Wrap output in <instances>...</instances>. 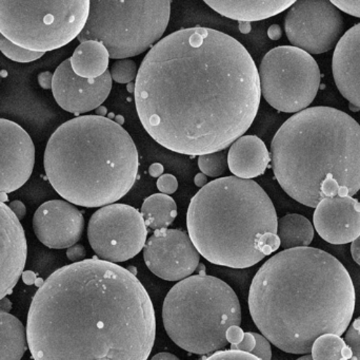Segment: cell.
Instances as JSON below:
<instances>
[{
    "label": "cell",
    "mask_w": 360,
    "mask_h": 360,
    "mask_svg": "<svg viewBox=\"0 0 360 360\" xmlns=\"http://www.w3.org/2000/svg\"><path fill=\"white\" fill-rule=\"evenodd\" d=\"M271 162L266 144L256 135H243L231 145L228 166L235 177L251 180L264 175Z\"/></svg>",
    "instance_id": "ffe728a7"
},
{
    "label": "cell",
    "mask_w": 360,
    "mask_h": 360,
    "mask_svg": "<svg viewBox=\"0 0 360 360\" xmlns=\"http://www.w3.org/2000/svg\"><path fill=\"white\" fill-rule=\"evenodd\" d=\"M260 90L269 105L297 113L314 101L321 86V70L312 55L293 46L269 51L258 69Z\"/></svg>",
    "instance_id": "30bf717a"
},
{
    "label": "cell",
    "mask_w": 360,
    "mask_h": 360,
    "mask_svg": "<svg viewBox=\"0 0 360 360\" xmlns=\"http://www.w3.org/2000/svg\"><path fill=\"white\" fill-rule=\"evenodd\" d=\"M38 84L46 90L52 89L53 73H51L50 71H46L38 74Z\"/></svg>",
    "instance_id": "74e56055"
},
{
    "label": "cell",
    "mask_w": 360,
    "mask_h": 360,
    "mask_svg": "<svg viewBox=\"0 0 360 360\" xmlns=\"http://www.w3.org/2000/svg\"><path fill=\"white\" fill-rule=\"evenodd\" d=\"M314 360H347L352 359V353L342 336L327 333L315 340L311 350Z\"/></svg>",
    "instance_id": "484cf974"
},
{
    "label": "cell",
    "mask_w": 360,
    "mask_h": 360,
    "mask_svg": "<svg viewBox=\"0 0 360 360\" xmlns=\"http://www.w3.org/2000/svg\"><path fill=\"white\" fill-rule=\"evenodd\" d=\"M313 223L326 242L348 244L360 235V202L353 197L323 199L315 207Z\"/></svg>",
    "instance_id": "ac0fdd59"
},
{
    "label": "cell",
    "mask_w": 360,
    "mask_h": 360,
    "mask_svg": "<svg viewBox=\"0 0 360 360\" xmlns=\"http://www.w3.org/2000/svg\"><path fill=\"white\" fill-rule=\"evenodd\" d=\"M112 80L110 71L95 80L76 75L69 58L63 61L53 74V97L65 111L86 113L105 103L111 92Z\"/></svg>",
    "instance_id": "9a60e30c"
},
{
    "label": "cell",
    "mask_w": 360,
    "mask_h": 360,
    "mask_svg": "<svg viewBox=\"0 0 360 360\" xmlns=\"http://www.w3.org/2000/svg\"><path fill=\"white\" fill-rule=\"evenodd\" d=\"M8 207L12 209L13 213L16 215V217L18 218L20 221L25 218V213H27V209H25V204L20 202V201H12V202L8 204Z\"/></svg>",
    "instance_id": "f35d334b"
},
{
    "label": "cell",
    "mask_w": 360,
    "mask_h": 360,
    "mask_svg": "<svg viewBox=\"0 0 360 360\" xmlns=\"http://www.w3.org/2000/svg\"><path fill=\"white\" fill-rule=\"evenodd\" d=\"M355 287L344 264L315 247L285 249L258 270L249 292L252 319L283 352L311 354L323 334L342 336L355 311Z\"/></svg>",
    "instance_id": "3957f363"
},
{
    "label": "cell",
    "mask_w": 360,
    "mask_h": 360,
    "mask_svg": "<svg viewBox=\"0 0 360 360\" xmlns=\"http://www.w3.org/2000/svg\"><path fill=\"white\" fill-rule=\"evenodd\" d=\"M143 215L127 204L107 205L95 211L89 221L88 239L97 257L120 263L139 255L147 242Z\"/></svg>",
    "instance_id": "8fae6325"
},
{
    "label": "cell",
    "mask_w": 360,
    "mask_h": 360,
    "mask_svg": "<svg viewBox=\"0 0 360 360\" xmlns=\"http://www.w3.org/2000/svg\"><path fill=\"white\" fill-rule=\"evenodd\" d=\"M110 55L101 42H82L74 51L70 61L76 75L86 80H95L108 71Z\"/></svg>",
    "instance_id": "7402d4cb"
},
{
    "label": "cell",
    "mask_w": 360,
    "mask_h": 360,
    "mask_svg": "<svg viewBox=\"0 0 360 360\" xmlns=\"http://www.w3.org/2000/svg\"><path fill=\"white\" fill-rule=\"evenodd\" d=\"M243 334H245V332L240 329L239 325H232V327L229 328L228 331H226V340H228V342H230L231 346L237 345L243 340Z\"/></svg>",
    "instance_id": "8d00e7d4"
},
{
    "label": "cell",
    "mask_w": 360,
    "mask_h": 360,
    "mask_svg": "<svg viewBox=\"0 0 360 360\" xmlns=\"http://www.w3.org/2000/svg\"><path fill=\"white\" fill-rule=\"evenodd\" d=\"M331 2L340 12L360 18V0H333Z\"/></svg>",
    "instance_id": "836d02e7"
},
{
    "label": "cell",
    "mask_w": 360,
    "mask_h": 360,
    "mask_svg": "<svg viewBox=\"0 0 360 360\" xmlns=\"http://www.w3.org/2000/svg\"><path fill=\"white\" fill-rule=\"evenodd\" d=\"M314 228L304 216L288 213L278 220L277 235L285 249L309 247L314 239Z\"/></svg>",
    "instance_id": "cb8c5ba5"
},
{
    "label": "cell",
    "mask_w": 360,
    "mask_h": 360,
    "mask_svg": "<svg viewBox=\"0 0 360 360\" xmlns=\"http://www.w3.org/2000/svg\"><path fill=\"white\" fill-rule=\"evenodd\" d=\"M256 347L252 354L255 355L258 359L270 360L272 359L270 342L264 335L255 333Z\"/></svg>",
    "instance_id": "1f68e13d"
},
{
    "label": "cell",
    "mask_w": 360,
    "mask_h": 360,
    "mask_svg": "<svg viewBox=\"0 0 360 360\" xmlns=\"http://www.w3.org/2000/svg\"><path fill=\"white\" fill-rule=\"evenodd\" d=\"M162 321L176 346L192 354L207 355L226 348L229 328L240 325L241 306L232 287L221 279L196 275L169 291Z\"/></svg>",
    "instance_id": "52a82bcc"
},
{
    "label": "cell",
    "mask_w": 360,
    "mask_h": 360,
    "mask_svg": "<svg viewBox=\"0 0 360 360\" xmlns=\"http://www.w3.org/2000/svg\"><path fill=\"white\" fill-rule=\"evenodd\" d=\"M170 14L169 0H92L77 39L101 42L110 58H129L160 42Z\"/></svg>",
    "instance_id": "ba28073f"
},
{
    "label": "cell",
    "mask_w": 360,
    "mask_h": 360,
    "mask_svg": "<svg viewBox=\"0 0 360 360\" xmlns=\"http://www.w3.org/2000/svg\"><path fill=\"white\" fill-rule=\"evenodd\" d=\"M146 266L155 276L180 281L198 268L200 254L188 235L179 230H155L143 247Z\"/></svg>",
    "instance_id": "4fadbf2b"
},
{
    "label": "cell",
    "mask_w": 360,
    "mask_h": 360,
    "mask_svg": "<svg viewBox=\"0 0 360 360\" xmlns=\"http://www.w3.org/2000/svg\"><path fill=\"white\" fill-rule=\"evenodd\" d=\"M112 80L118 84H130L133 80H136L137 66L132 59H118L112 65L111 70Z\"/></svg>",
    "instance_id": "f1b7e54d"
},
{
    "label": "cell",
    "mask_w": 360,
    "mask_h": 360,
    "mask_svg": "<svg viewBox=\"0 0 360 360\" xmlns=\"http://www.w3.org/2000/svg\"><path fill=\"white\" fill-rule=\"evenodd\" d=\"M0 51L4 56L8 57L11 61L20 63H32V61L41 58L44 55V53L34 52V51H29L16 46L10 40L6 39L1 34H0Z\"/></svg>",
    "instance_id": "83f0119b"
},
{
    "label": "cell",
    "mask_w": 360,
    "mask_h": 360,
    "mask_svg": "<svg viewBox=\"0 0 360 360\" xmlns=\"http://www.w3.org/2000/svg\"><path fill=\"white\" fill-rule=\"evenodd\" d=\"M281 34L283 32L278 25H273L269 27L268 35L271 39L278 40L281 37Z\"/></svg>",
    "instance_id": "b9f144b4"
},
{
    "label": "cell",
    "mask_w": 360,
    "mask_h": 360,
    "mask_svg": "<svg viewBox=\"0 0 360 360\" xmlns=\"http://www.w3.org/2000/svg\"><path fill=\"white\" fill-rule=\"evenodd\" d=\"M44 170L55 192L77 206H107L124 198L139 175L136 145L122 125L101 116L63 123L44 150Z\"/></svg>",
    "instance_id": "5b68a950"
},
{
    "label": "cell",
    "mask_w": 360,
    "mask_h": 360,
    "mask_svg": "<svg viewBox=\"0 0 360 360\" xmlns=\"http://www.w3.org/2000/svg\"><path fill=\"white\" fill-rule=\"evenodd\" d=\"M332 71L340 94L360 109V23L349 29L336 44Z\"/></svg>",
    "instance_id": "d6986e66"
},
{
    "label": "cell",
    "mask_w": 360,
    "mask_h": 360,
    "mask_svg": "<svg viewBox=\"0 0 360 360\" xmlns=\"http://www.w3.org/2000/svg\"><path fill=\"white\" fill-rule=\"evenodd\" d=\"M194 183L195 185L197 186V187L202 188L203 186H205L207 184V175H205V173H198V175H195Z\"/></svg>",
    "instance_id": "7bdbcfd3"
},
{
    "label": "cell",
    "mask_w": 360,
    "mask_h": 360,
    "mask_svg": "<svg viewBox=\"0 0 360 360\" xmlns=\"http://www.w3.org/2000/svg\"><path fill=\"white\" fill-rule=\"evenodd\" d=\"M198 167L207 177L218 178L228 170V154L221 151L212 152L198 156Z\"/></svg>",
    "instance_id": "4316f807"
},
{
    "label": "cell",
    "mask_w": 360,
    "mask_h": 360,
    "mask_svg": "<svg viewBox=\"0 0 360 360\" xmlns=\"http://www.w3.org/2000/svg\"><path fill=\"white\" fill-rule=\"evenodd\" d=\"M12 310V302L10 300L4 298L0 300V312H10Z\"/></svg>",
    "instance_id": "ee69618b"
},
{
    "label": "cell",
    "mask_w": 360,
    "mask_h": 360,
    "mask_svg": "<svg viewBox=\"0 0 360 360\" xmlns=\"http://www.w3.org/2000/svg\"><path fill=\"white\" fill-rule=\"evenodd\" d=\"M293 0H255V1H243V0H207L205 4L213 8L218 14L228 17L239 23H250L270 18L281 14L283 11L291 8Z\"/></svg>",
    "instance_id": "44dd1931"
},
{
    "label": "cell",
    "mask_w": 360,
    "mask_h": 360,
    "mask_svg": "<svg viewBox=\"0 0 360 360\" xmlns=\"http://www.w3.org/2000/svg\"><path fill=\"white\" fill-rule=\"evenodd\" d=\"M35 166V146L29 133L15 122L0 118V194L22 187Z\"/></svg>",
    "instance_id": "5bb4252c"
},
{
    "label": "cell",
    "mask_w": 360,
    "mask_h": 360,
    "mask_svg": "<svg viewBox=\"0 0 360 360\" xmlns=\"http://www.w3.org/2000/svg\"><path fill=\"white\" fill-rule=\"evenodd\" d=\"M154 360L158 359H173V360H177V356H175V355L171 354V353H160V354L155 355V356L153 357Z\"/></svg>",
    "instance_id": "f6af8a7d"
},
{
    "label": "cell",
    "mask_w": 360,
    "mask_h": 360,
    "mask_svg": "<svg viewBox=\"0 0 360 360\" xmlns=\"http://www.w3.org/2000/svg\"><path fill=\"white\" fill-rule=\"evenodd\" d=\"M27 243L20 220L0 201V300L12 293L25 271Z\"/></svg>",
    "instance_id": "e0dca14e"
},
{
    "label": "cell",
    "mask_w": 360,
    "mask_h": 360,
    "mask_svg": "<svg viewBox=\"0 0 360 360\" xmlns=\"http://www.w3.org/2000/svg\"><path fill=\"white\" fill-rule=\"evenodd\" d=\"M34 276L32 273L27 272L25 273V276H23V280L25 281V283H27V285H30V283H33Z\"/></svg>",
    "instance_id": "bcb514c9"
},
{
    "label": "cell",
    "mask_w": 360,
    "mask_h": 360,
    "mask_svg": "<svg viewBox=\"0 0 360 360\" xmlns=\"http://www.w3.org/2000/svg\"><path fill=\"white\" fill-rule=\"evenodd\" d=\"M86 252L84 245L74 244L73 247H69L67 251L68 259L72 262H79L86 257Z\"/></svg>",
    "instance_id": "d590c367"
},
{
    "label": "cell",
    "mask_w": 360,
    "mask_h": 360,
    "mask_svg": "<svg viewBox=\"0 0 360 360\" xmlns=\"http://www.w3.org/2000/svg\"><path fill=\"white\" fill-rule=\"evenodd\" d=\"M33 230L38 240L51 249L73 247L82 239L84 218L75 205L65 200H51L34 213Z\"/></svg>",
    "instance_id": "2e32d148"
},
{
    "label": "cell",
    "mask_w": 360,
    "mask_h": 360,
    "mask_svg": "<svg viewBox=\"0 0 360 360\" xmlns=\"http://www.w3.org/2000/svg\"><path fill=\"white\" fill-rule=\"evenodd\" d=\"M351 244V255H352L353 260L360 266V235L352 241Z\"/></svg>",
    "instance_id": "ab89813d"
},
{
    "label": "cell",
    "mask_w": 360,
    "mask_h": 360,
    "mask_svg": "<svg viewBox=\"0 0 360 360\" xmlns=\"http://www.w3.org/2000/svg\"><path fill=\"white\" fill-rule=\"evenodd\" d=\"M345 342L352 353L351 359L360 360V317L349 325L345 334Z\"/></svg>",
    "instance_id": "f546056e"
},
{
    "label": "cell",
    "mask_w": 360,
    "mask_h": 360,
    "mask_svg": "<svg viewBox=\"0 0 360 360\" xmlns=\"http://www.w3.org/2000/svg\"><path fill=\"white\" fill-rule=\"evenodd\" d=\"M27 348L23 323L10 312H0V360H20Z\"/></svg>",
    "instance_id": "603a6c76"
},
{
    "label": "cell",
    "mask_w": 360,
    "mask_h": 360,
    "mask_svg": "<svg viewBox=\"0 0 360 360\" xmlns=\"http://www.w3.org/2000/svg\"><path fill=\"white\" fill-rule=\"evenodd\" d=\"M207 360H255L258 359L255 355L251 354L249 352H245L241 350H234V349H230V350H218L214 352L213 354L210 355L207 357Z\"/></svg>",
    "instance_id": "4dcf8cb0"
},
{
    "label": "cell",
    "mask_w": 360,
    "mask_h": 360,
    "mask_svg": "<svg viewBox=\"0 0 360 360\" xmlns=\"http://www.w3.org/2000/svg\"><path fill=\"white\" fill-rule=\"evenodd\" d=\"M344 25L342 12L327 0L295 1L285 18L288 39L309 54H323L335 48Z\"/></svg>",
    "instance_id": "7c38bea8"
},
{
    "label": "cell",
    "mask_w": 360,
    "mask_h": 360,
    "mask_svg": "<svg viewBox=\"0 0 360 360\" xmlns=\"http://www.w3.org/2000/svg\"><path fill=\"white\" fill-rule=\"evenodd\" d=\"M158 188L162 194H172L179 188V181L174 175L164 173L162 177L158 178Z\"/></svg>",
    "instance_id": "d6a6232c"
},
{
    "label": "cell",
    "mask_w": 360,
    "mask_h": 360,
    "mask_svg": "<svg viewBox=\"0 0 360 360\" xmlns=\"http://www.w3.org/2000/svg\"><path fill=\"white\" fill-rule=\"evenodd\" d=\"M27 338L36 360H146L155 344V311L131 271L84 259L55 271L37 290Z\"/></svg>",
    "instance_id": "7a4b0ae2"
},
{
    "label": "cell",
    "mask_w": 360,
    "mask_h": 360,
    "mask_svg": "<svg viewBox=\"0 0 360 360\" xmlns=\"http://www.w3.org/2000/svg\"><path fill=\"white\" fill-rule=\"evenodd\" d=\"M273 171L285 194L315 209L360 190V125L336 108H307L288 118L271 143Z\"/></svg>",
    "instance_id": "277c9868"
},
{
    "label": "cell",
    "mask_w": 360,
    "mask_h": 360,
    "mask_svg": "<svg viewBox=\"0 0 360 360\" xmlns=\"http://www.w3.org/2000/svg\"><path fill=\"white\" fill-rule=\"evenodd\" d=\"M298 359L302 360V359H312V355L304 354V356H302V357H300V359Z\"/></svg>",
    "instance_id": "7dc6e473"
},
{
    "label": "cell",
    "mask_w": 360,
    "mask_h": 360,
    "mask_svg": "<svg viewBox=\"0 0 360 360\" xmlns=\"http://www.w3.org/2000/svg\"><path fill=\"white\" fill-rule=\"evenodd\" d=\"M141 213L148 228L165 230L176 219L177 205L169 194H152L143 201Z\"/></svg>",
    "instance_id": "d4e9b609"
},
{
    "label": "cell",
    "mask_w": 360,
    "mask_h": 360,
    "mask_svg": "<svg viewBox=\"0 0 360 360\" xmlns=\"http://www.w3.org/2000/svg\"><path fill=\"white\" fill-rule=\"evenodd\" d=\"M137 114L150 137L186 156L221 151L243 137L259 109V75L247 49L210 27L160 39L135 80Z\"/></svg>",
    "instance_id": "6da1fadb"
},
{
    "label": "cell",
    "mask_w": 360,
    "mask_h": 360,
    "mask_svg": "<svg viewBox=\"0 0 360 360\" xmlns=\"http://www.w3.org/2000/svg\"><path fill=\"white\" fill-rule=\"evenodd\" d=\"M256 347V335L255 333L252 332H248V333L243 334V340L240 342L237 345H233L231 346V349L234 350L245 351V352L253 353L254 349Z\"/></svg>",
    "instance_id": "e575fe53"
},
{
    "label": "cell",
    "mask_w": 360,
    "mask_h": 360,
    "mask_svg": "<svg viewBox=\"0 0 360 360\" xmlns=\"http://www.w3.org/2000/svg\"><path fill=\"white\" fill-rule=\"evenodd\" d=\"M164 166H162V164H160V163H154V164H152L151 166H150L149 173L151 177L160 178L164 175Z\"/></svg>",
    "instance_id": "60d3db41"
},
{
    "label": "cell",
    "mask_w": 360,
    "mask_h": 360,
    "mask_svg": "<svg viewBox=\"0 0 360 360\" xmlns=\"http://www.w3.org/2000/svg\"><path fill=\"white\" fill-rule=\"evenodd\" d=\"M276 211L264 188L237 177L203 186L186 213L188 237L215 266L248 268L281 247Z\"/></svg>",
    "instance_id": "8992f818"
},
{
    "label": "cell",
    "mask_w": 360,
    "mask_h": 360,
    "mask_svg": "<svg viewBox=\"0 0 360 360\" xmlns=\"http://www.w3.org/2000/svg\"><path fill=\"white\" fill-rule=\"evenodd\" d=\"M89 0H0V34L16 46L46 53L82 33Z\"/></svg>",
    "instance_id": "9c48e42d"
}]
</instances>
